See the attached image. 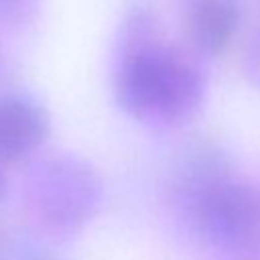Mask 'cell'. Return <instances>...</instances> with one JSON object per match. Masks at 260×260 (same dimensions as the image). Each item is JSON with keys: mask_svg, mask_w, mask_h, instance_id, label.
Segmentation results:
<instances>
[{"mask_svg": "<svg viewBox=\"0 0 260 260\" xmlns=\"http://www.w3.org/2000/svg\"><path fill=\"white\" fill-rule=\"evenodd\" d=\"M116 93L132 118L171 126L199 110L203 79L191 63L154 43L144 20L136 18L116 75Z\"/></svg>", "mask_w": 260, "mask_h": 260, "instance_id": "6da1fadb", "label": "cell"}, {"mask_svg": "<svg viewBox=\"0 0 260 260\" xmlns=\"http://www.w3.org/2000/svg\"><path fill=\"white\" fill-rule=\"evenodd\" d=\"M187 209L203 240L223 252H246L260 240V195L219 171L191 179Z\"/></svg>", "mask_w": 260, "mask_h": 260, "instance_id": "7a4b0ae2", "label": "cell"}, {"mask_svg": "<svg viewBox=\"0 0 260 260\" xmlns=\"http://www.w3.org/2000/svg\"><path fill=\"white\" fill-rule=\"evenodd\" d=\"M30 199L41 221L55 232L85 225L102 201V185L89 165L75 156H57L39 167Z\"/></svg>", "mask_w": 260, "mask_h": 260, "instance_id": "3957f363", "label": "cell"}, {"mask_svg": "<svg viewBox=\"0 0 260 260\" xmlns=\"http://www.w3.org/2000/svg\"><path fill=\"white\" fill-rule=\"evenodd\" d=\"M49 134V116L32 100L6 95L0 100V162H16L32 154Z\"/></svg>", "mask_w": 260, "mask_h": 260, "instance_id": "277c9868", "label": "cell"}, {"mask_svg": "<svg viewBox=\"0 0 260 260\" xmlns=\"http://www.w3.org/2000/svg\"><path fill=\"white\" fill-rule=\"evenodd\" d=\"M240 8L236 0H191L189 28L199 49L219 53L236 35Z\"/></svg>", "mask_w": 260, "mask_h": 260, "instance_id": "5b68a950", "label": "cell"}, {"mask_svg": "<svg viewBox=\"0 0 260 260\" xmlns=\"http://www.w3.org/2000/svg\"><path fill=\"white\" fill-rule=\"evenodd\" d=\"M32 8V0H0V12L8 20H22Z\"/></svg>", "mask_w": 260, "mask_h": 260, "instance_id": "8992f818", "label": "cell"}, {"mask_svg": "<svg viewBox=\"0 0 260 260\" xmlns=\"http://www.w3.org/2000/svg\"><path fill=\"white\" fill-rule=\"evenodd\" d=\"M4 191H6V181H4V177H2V173H0V197L4 195Z\"/></svg>", "mask_w": 260, "mask_h": 260, "instance_id": "52a82bcc", "label": "cell"}]
</instances>
